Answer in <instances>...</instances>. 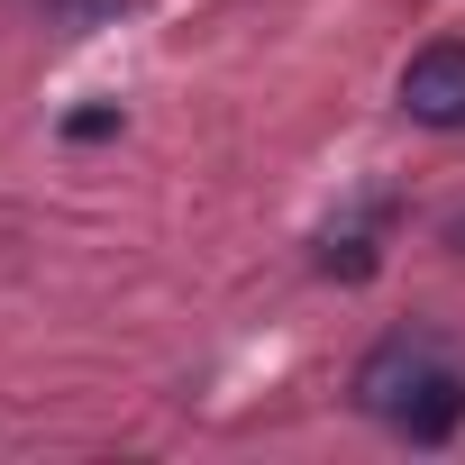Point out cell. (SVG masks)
I'll use <instances>...</instances> for the list:
<instances>
[{
    "mask_svg": "<svg viewBox=\"0 0 465 465\" xmlns=\"http://www.w3.org/2000/svg\"><path fill=\"white\" fill-rule=\"evenodd\" d=\"M447 365H456V356H447L438 338H411V329H401V338H383V347H374V356L356 365V401H365V411H374V420L392 429V420L411 411V392H429V383H438Z\"/></svg>",
    "mask_w": 465,
    "mask_h": 465,
    "instance_id": "obj_1",
    "label": "cell"
},
{
    "mask_svg": "<svg viewBox=\"0 0 465 465\" xmlns=\"http://www.w3.org/2000/svg\"><path fill=\"white\" fill-rule=\"evenodd\" d=\"M55 10V28H110L119 10H137V0H46Z\"/></svg>",
    "mask_w": 465,
    "mask_h": 465,
    "instance_id": "obj_3",
    "label": "cell"
},
{
    "mask_svg": "<svg viewBox=\"0 0 465 465\" xmlns=\"http://www.w3.org/2000/svg\"><path fill=\"white\" fill-rule=\"evenodd\" d=\"M401 110L420 128H465V37H429L401 64Z\"/></svg>",
    "mask_w": 465,
    "mask_h": 465,
    "instance_id": "obj_2",
    "label": "cell"
}]
</instances>
